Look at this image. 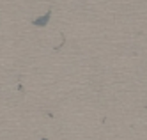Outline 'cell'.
Listing matches in <instances>:
<instances>
[{
  "instance_id": "obj_1",
  "label": "cell",
  "mask_w": 147,
  "mask_h": 140,
  "mask_svg": "<svg viewBox=\"0 0 147 140\" xmlns=\"http://www.w3.org/2000/svg\"><path fill=\"white\" fill-rule=\"evenodd\" d=\"M50 16H51V13L48 11L46 14H43V16H39V18L32 20V25H36V27H46L48 21H50Z\"/></svg>"
},
{
  "instance_id": "obj_2",
  "label": "cell",
  "mask_w": 147,
  "mask_h": 140,
  "mask_svg": "<svg viewBox=\"0 0 147 140\" xmlns=\"http://www.w3.org/2000/svg\"><path fill=\"white\" fill-rule=\"evenodd\" d=\"M41 140H48V138H46V137H43V138H41Z\"/></svg>"
}]
</instances>
